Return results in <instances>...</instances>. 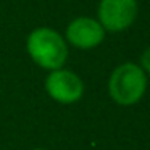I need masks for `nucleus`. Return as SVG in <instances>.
Masks as SVG:
<instances>
[{"label": "nucleus", "instance_id": "obj_4", "mask_svg": "<svg viewBox=\"0 0 150 150\" xmlns=\"http://www.w3.org/2000/svg\"><path fill=\"white\" fill-rule=\"evenodd\" d=\"M45 89L50 97L60 103H74L84 94L82 81L66 69H53L45 81Z\"/></svg>", "mask_w": 150, "mask_h": 150}, {"label": "nucleus", "instance_id": "obj_5", "mask_svg": "<svg viewBox=\"0 0 150 150\" xmlns=\"http://www.w3.org/2000/svg\"><path fill=\"white\" fill-rule=\"evenodd\" d=\"M66 37L74 47L87 50L97 47L103 40L105 29L92 18H76L66 28Z\"/></svg>", "mask_w": 150, "mask_h": 150}, {"label": "nucleus", "instance_id": "obj_6", "mask_svg": "<svg viewBox=\"0 0 150 150\" xmlns=\"http://www.w3.org/2000/svg\"><path fill=\"white\" fill-rule=\"evenodd\" d=\"M140 65H142V69H145L147 73H150V47L145 49V52L140 57Z\"/></svg>", "mask_w": 150, "mask_h": 150}, {"label": "nucleus", "instance_id": "obj_7", "mask_svg": "<svg viewBox=\"0 0 150 150\" xmlns=\"http://www.w3.org/2000/svg\"><path fill=\"white\" fill-rule=\"evenodd\" d=\"M36 150H40V149H36Z\"/></svg>", "mask_w": 150, "mask_h": 150}, {"label": "nucleus", "instance_id": "obj_2", "mask_svg": "<svg viewBox=\"0 0 150 150\" xmlns=\"http://www.w3.org/2000/svg\"><path fill=\"white\" fill-rule=\"evenodd\" d=\"M147 87L145 73L134 63L118 66L110 78V95L120 105H132L142 98Z\"/></svg>", "mask_w": 150, "mask_h": 150}, {"label": "nucleus", "instance_id": "obj_3", "mask_svg": "<svg viewBox=\"0 0 150 150\" xmlns=\"http://www.w3.org/2000/svg\"><path fill=\"white\" fill-rule=\"evenodd\" d=\"M137 15L136 0H100L98 20L103 29L123 31L132 24Z\"/></svg>", "mask_w": 150, "mask_h": 150}, {"label": "nucleus", "instance_id": "obj_1", "mask_svg": "<svg viewBox=\"0 0 150 150\" xmlns=\"http://www.w3.org/2000/svg\"><path fill=\"white\" fill-rule=\"evenodd\" d=\"M28 52L39 66L52 71L60 69L68 58L65 39L50 28H37L29 34Z\"/></svg>", "mask_w": 150, "mask_h": 150}]
</instances>
